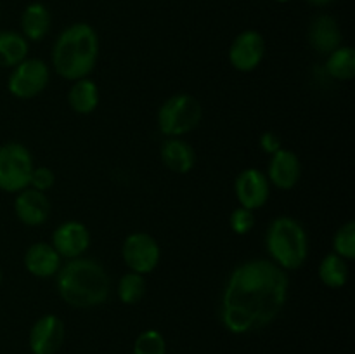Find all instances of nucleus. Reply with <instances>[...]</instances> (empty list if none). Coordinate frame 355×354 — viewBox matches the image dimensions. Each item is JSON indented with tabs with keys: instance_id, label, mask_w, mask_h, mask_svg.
Wrapping results in <instances>:
<instances>
[{
	"instance_id": "nucleus-22",
	"label": "nucleus",
	"mask_w": 355,
	"mask_h": 354,
	"mask_svg": "<svg viewBox=\"0 0 355 354\" xmlns=\"http://www.w3.org/2000/svg\"><path fill=\"white\" fill-rule=\"evenodd\" d=\"M319 280L328 288L345 287L347 280H349V266H347V260L336 255L335 252L328 253L321 260V264H319Z\"/></svg>"
},
{
	"instance_id": "nucleus-9",
	"label": "nucleus",
	"mask_w": 355,
	"mask_h": 354,
	"mask_svg": "<svg viewBox=\"0 0 355 354\" xmlns=\"http://www.w3.org/2000/svg\"><path fill=\"white\" fill-rule=\"evenodd\" d=\"M266 56V40L257 30H245L232 40L229 47V61L241 73L257 69Z\"/></svg>"
},
{
	"instance_id": "nucleus-6",
	"label": "nucleus",
	"mask_w": 355,
	"mask_h": 354,
	"mask_svg": "<svg viewBox=\"0 0 355 354\" xmlns=\"http://www.w3.org/2000/svg\"><path fill=\"white\" fill-rule=\"evenodd\" d=\"M33 169V156L26 146L19 142H6L0 146V189L19 193L30 186Z\"/></svg>"
},
{
	"instance_id": "nucleus-8",
	"label": "nucleus",
	"mask_w": 355,
	"mask_h": 354,
	"mask_svg": "<svg viewBox=\"0 0 355 354\" xmlns=\"http://www.w3.org/2000/svg\"><path fill=\"white\" fill-rule=\"evenodd\" d=\"M121 257L130 271L139 274H149L159 264V245L148 233H132L125 238L121 246Z\"/></svg>"
},
{
	"instance_id": "nucleus-13",
	"label": "nucleus",
	"mask_w": 355,
	"mask_h": 354,
	"mask_svg": "<svg viewBox=\"0 0 355 354\" xmlns=\"http://www.w3.org/2000/svg\"><path fill=\"white\" fill-rule=\"evenodd\" d=\"M302 176L300 158L291 149L281 148L279 151L270 155L267 179L279 189H293Z\"/></svg>"
},
{
	"instance_id": "nucleus-12",
	"label": "nucleus",
	"mask_w": 355,
	"mask_h": 354,
	"mask_svg": "<svg viewBox=\"0 0 355 354\" xmlns=\"http://www.w3.org/2000/svg\"><path fill=\"white\" fill-rule=\"evenodd\" d=\"M52 246L61 259L82 257L90 246V233L85 224L78 221H66L52 233Z\"/></svg>"
},
{
	"instance_id": "nucleus-26",
	"label": "nucleus",
	"mask_w": 355,
	"mask_h": 354,
	"mask_svg": "<svg viewBox=\"0 0 355 354\" xmlns=\"http://www.w3.org/2000/svg\"><path fill=\"white\" fill-rule=\"evenodd\" d=\"M253 212L255 210H250V208L245 207H238L232 210L229 224H231V229L236 235H248V233L255 228V214H253Z\"/></svg>"
},
{
	"instance_id": "nucleus-20",
	"label": "nucleus",
	"mask_w": 355,
	"mask_h": 354,
	"mask_svg": "<svg viewBox=\"0 0 355 354\" xmlns=\"http://www.w3.org/2000/svg\"><path fill=\"white\" fill-rule=\"evenodd\" d=\"M28 40L12 30L0 31V68H14L28 58Z\"/></svg>"
},
{
	"instance_id": "nucleus-4",
	"label": "nucleus",
	"mask_w": 355,
	"mask_h": 354,
	"mask_svg": "<svg viewBox=\"0 0 355 354\" xmlns=\"http://www.w3.org/2000/svg\"><path fill=\"white\" fill-rule=\"evenodd\" d=\"M266 245L272 262L284 271L300 269L309 257L307 233L304 226L290 215H279L270 222Z\"/></svg>"
},
{
	"instance_id": "nucleus-29",
	"label": "nucleus",
	"mask_w": 355,
	"mask_h": 354,
	"mask_svg": "<svg viewBox=\"0 0 355 354\" xmlns=\"http://www.w3.org/2000/svg\"><path fill=\"white\" fill-rule=\"evenodd\" d=\"M307 2L312 3V6H315V7H324V6H329L333 0H307Z\"/></svg>"
},
{
	"instance_id": "nucleus-24",
	"label": "nucleus",
	"mask_w": 355,
	"mask_h": 354,
	"mask_svg": "<svg viewBox=\"0 0 355 354\" xmlns=\"http://www.w3.org/2000/svg\"><path fill=\"white\" fill-rule=\"evenodd\" d=\"M333 250L336 255L345 260H352L355 257V222L347 221L345 224L340 226L333 238Z\"/></svg>"
},
{
	"instance_id": "nucleus-23",
	"label": "nucleus",
	"mask_w": 355,
	"mask_h": 354,
	"mask_svg": "<svg viewBox=\"0 0 355 354\" xmlns=\"http://www.w3.org/2000/svg\"><path fill=\"white\" fill-rule=\"evenodd\" d=\"M146 295V278L144 274L128 271L127 274L120 278L118 283V297L123 304L135 305L142 301Z\"/></svg>"
},
{
	"instance_id": "nucleus-19",
	"label": "nucleus",
	"mask_w": 355,
	"mask_h": 354,
	"mask_svg": "<svg viewBox=\"0 0 355 354\" xmlns=\"http://www.w3.org/2000/svg\"><path fill=\"white\" fill-rule=\"evenodd\" d=\"M68 104L75 113L89 115L99 104V87L89 76L75 80L68 92Z\"/></svg>"
},
{
	"instance_id": "nucleus-7",
	"label": "nucleus",
	"mask_w": 355,
	"mask_h": 354,
	"mask_svg": "<svg viewBox=\"0 0 355 354\" xmlns=\"http://www.w3.org/2000/svg\"><path fill=\"white\" fill-rule=\"evenodd\" d=\"M49 83V66L44 59H24L14 66L7 89L17 99H33L45 90Z\"/></svg>"
},
{
	"instance_id": "nucleus-17",
	"label": "nucleus",
	"mask_w": 355,
	"mask_h": 354,
	"mask_svg": "<svg viewBox=\"0 0 355 354\" xmlns=\"http://www.w3.org/2000/svg\"><path fill=\"white\" fill-rule=\"evenodd\" d=\"M163 165L175 174H187L194 169L196 153L193 146L180 137H168L159 148Z\"/></svg>"
},
{
	"instance_id": "nucleus-11",
	"label": "nucleus",
	"mask_w": 355,
	"mask_h": 354,
	"mask_svg": "<svg viewBox=\"0 0 355 354\" xmlns=\"http://www.w3.org/2000/svg\"><path fill=\"white\" fill-rule=\"evenodd\" d=\"M64 323L55 314H45L30 330V349L33 354H55L64 344Z\"/></svg>"
},
{
	"instance_id": "nucleus-5",
	"label": "nucleus",
	"mask_w": 355,
	"mask_h": 354,
	"mask_svg": "<svg viewBox=\"0 0 355 354\" xmlns=\"http://www.w3.org/2000/svg\"><path fill=\"white\" fill-rule=\"evenodd\" d=\"M203 118L200 101L186 92L173 94L158 110V127L166 137H180L194 130Z\"/></svg>"
},
{
	"instance_id": "nucleus-14",
	"label": "nucleus",
	"mask_w": 355,
	"mask_h": 354,
	"mask_svg": "<svg viewBox=\"0 0 355 354\" xmlns=\"http://www.w3.org/2000/svg\"><path fill=\"white\" fill-rule=\"evenodd\" d=\"M14 210H16L17 219L24 226L35 228V226H42L44 222H47L49 215H51V201H49L47 194L28 186L17 193Z\"/></svg>"
},
{
	"instance_id": "nucleus-16",
	"label": "nucleus",
	"mask_w": 355,
	"mask_h": 354,
	"mask_svg": "<svg viewBox=\"0 0 355 354\" xmlns=\"http://www.w3.org/2000/svg\"><path fill=\"white\" fill-rule=\"evenodd\" d=\"M61 260V255L55 252L54 246L45 242L33 243L24 253V267L35 278L55 276L62 266Z\"/></svg>"
},
{
	"instance_id": "nucleus-3",
	"label": "nucleus",
	"mask_w": 355,
	"mask_h": 354,
	"mask_svg": "<svg viewBox=\"0 0 355 354\" xmlns=\"http://www.w3.org/2000/svg\"><path fill=\"white\" fill-rule=\"evenodd\" d=\"M99 56V37L87 23H73L59 33L52 47V66L64 80L85 78Z\"/></svg>"
},
{
	"instance_id": "nucleus-2",
	"label": "nucleus",
	"mask_w": 355,
	"mask_h": 354,
	"mask_svg": "<svg viewBox=\"0 0 355 354\" xmlns=\"http://www.w3.org/2000/svg\"><path fill=\"white\" fill-rule=\"evenodd\" d=\"M59 297L76 309L104 304L110 295V276L97 260L89 257L69 259L55 274Z\"/></svg>"
},
{
	"instance_id": "nucleus-18",
	"label": "nucleus",
	"mask_w": 355,
	"mask_h": 354,
	"mask_svg": "<svg viewBox=\"0 0 355 354\" xmlns=\"http://www.w3.org/2000/svg\"><path fill=\"white\" fill-rule=\"evenodd\" d=\"M51 10L40 2H31L21 14V35L28 42H40L51 30Z\"/></svg>"
},
{
	"instance_id": "nucleus-10",
	"label": "nucleus",
	"mask_w": 355,
	"mask_h": 354,
	"mask_svg": "<svg viewBox=\"0 0 355 354\" xmlns=\"http://www.w3.org/2000/svg\"><path fill=\"white\" fill-rule=\"evenodd\" d=\"M236 198L239 205L250 210L262 208L270 194V183L259 169H245L238 174L234 183Z\"/></svg>"
},
{
	"instance_id": "nucleus-27",
	"label": "nucleus",
	"mask_w": 355,
	"mask_h": 354,
	"mask_svg": "<svg viewBox=\"0 0 355 354\" xmlns=\"http://www.w3.org/2000/svg\"><path fill=\"white\" fill-rule=\"evenodd\" d=\"M54 183L55 176L49 167H35L33 172H31L30 187H33V189L45 193V191H49L54 186Z\"/></svg>"
},
{
	"instance_id": "nucleus-15",
	"label": "nucleus",
	"mask_w": 355,
	"mask_h": 354,
	"mask_svg": "<svg viewBox=\"0 0 355 354\" xmlns=\"http://www.w3.org/2000/svg\"><path fill=\"white\" fill-rule=\"evenodd\" d=\"M309 44L318 54H331L342 45V30L338 21L329 14H321L314 17L309 26Z\"/></svg>"
},
{
	"instance_id": "nucleus-1",
	"label": "nucleus",
	"mask_w": 355,
	"mask_h": 354,
	"mask_svg": "<svg viewBox=\"0 0 355 354\" xmlns=\"http://www.w3.org/2000/svg\"><path fill=\"white\" fill-rule=\"evenodd\" d=\"M286 271L267 259L239 264L225 283L220 302L222 325L236 335L266 328L288 301Z\"/></svg>"
},
{
	"instance_id": "nucleus-25",
	"label": "nucleus",
	"mask_w": 355,
	"mask_h": 354,
	"mask_svg": "<svg viewBox=\"0 0 355 354\" xmlns=\"http://www.w3.org/2000/svg\"><path fill=\"white\" fill-rule=\"evenodd\" d=\"M134 354H166L165 337L158 330H144L135 339Z\"/></svg>"
},
{
	"instance_id": "nucleus-21",
	"label": "nucleus",
	"mask_w": 355,
	"mask_h": 354,
	"mask_svg": "<svg viewBox=\"0 0 355 354\" xmlns=\"http://www.w3.org/2000/svg\"><path fill=\"white\" fill-rule=\"evenodd\" d=\"M326 71L331 78L347 82L355 75V51L349 45H340L338 49L328 54L326 59Z\"/></svg>"
},
{
	"instance_id": "nucleus-28",
	"label": "nucleus",
	"mask_w": 355,
	"mask_h": 354,
	"mask_svg": "<svg viewBox=\"0 0 355 354\" xmlns=\"http://www.w3.org/2000/svg\"><path fill=\"white\" fill-rule=\"evenodd\" d=\"M259 142H260V148H262L266 153H269V155H274V153H277L281 148H283V142H281V139L277 137L274 132H263V134L260 135Z\"/></svg>"
},
{
	"instance_id": "nucleus-31",
	"label": "nucleus",
	"mask_w": 355,
	"mask_h": 354,
	"mask_svg": "<svg viewBox=\"0 0 355 354\" xmlns=\"http://www.w3.org/2000/svg\"><path fill=\"white\" fill-rule=\"evenodd\" d=\"M0 281H2V271H0Z\"/></svg>"
},
{
	"instance_id": "nucleus-30",
	"label": "nucleus",
	"mask_w": 355,
	"mask_h": 354,
	"mask_svg": "<svg viewBox=\"0 0 355 354\" xmlns=\"http://www.w3.org/2000/svg\"><path fill=\"white\" fill-rule=\"evenodd\" d=\"M274 2H279V3H286V2H291V0H274Z\"/></svg>"
}]
</instances>
